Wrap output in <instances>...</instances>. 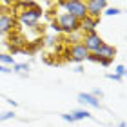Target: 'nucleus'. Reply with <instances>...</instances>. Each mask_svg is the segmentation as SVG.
Listing matches in <instances>:
<instances>
[{
    "mask_svg": "<svg viewBox=\"0 0 127 127\" xmlns=\"http://www.w3.org/2000/svg\"><path fill=\"white\" fill-rule=\"evenodd\" d=\"M18 20L22 26H26V27H34V26H38V20L42 18V15H44V11L40 5H36V7H29V9H22L18 11Z\"/></svg>",
    "mask_w": 127,
    "mask_h": 127,
    "instance_id": "f257e3e1",
    "label": "nucleus"
},
{
    "mask_svg": "<svg viewBox=\"0 0 127 127\" xmlns=\"http://www.w3.org/2000/svg\"><path fill=\"white\" fill-rule=\"evenodd\" d=\"M56 5H58V7H64V9H65V13L73 15L74 18H78V20H84L85 16H87L85 2H82V0H69V2H58Z\"/></svg>",
    "mask_w": 127,
    "mask_h": 127,
    "instance_id": "f03ea898",
    "label": "nucleus"
},
{
    "mask_svg": "<svg viewBox=\"0 0 127 127\" xmlns=\"http://www.w3.org/2000/svg\"><path fill=\"white\" fill-rule=\"evenodd\" d=\"M87 56H89V51L84 47L82 44H74V45H71V47H67L65 49V53H64V58L65 60H69V62H74V64H82V62H85L87 60Z\"/></svg>",
    "mask_w": 127,
    "mask_h": 127,
    "instance_id": "7ed1b4c3",
    "label": "nucleus"
},
{
    "mask_svg": "<svg viewBox=\"0 0 127 127\" xmlns=\"http://www.w3.org/2000/svg\"><path fill=\"white\" fill-rule=\"evenodd\" d=\"M56 22H58L62 33H65V34H73V33L80 31V20L74 18V16L69 15V13H62L58 18H56Z\"/></svg>",
    "mask_w": 127,
    "mask_h": 127,
    "instance_id": "20e7f679",
    "label": "nucleus"
},
{
    "mask_svg": "<svg viewBox=\"0 0 127 127\" xmlns=\"http://www.w3.org/2000/svg\"><path fill=\"white\" fill-rule=\"evenodd\" d=\"M80 44H82L84 47L89 51V53H96V51L100 49V47H102V45L105 44V42H103V40H102V36H100V34H98V33L95 31V33H87V34H84V36H82V40H80Z\"/></svg>",
    "mask_w": 127,
    "mask_h": 127,
    "instance_id": "39448f33",
    "label": "nucleus"
},
{
    "mask_svg": "<svg viewBox=\"0 0 127 127\" xmlns=\"http://www.w3.org/2000/svg\"><path fill=\"white\" fill-rule=\"evenodd\" d=\"M105 7H107L105 0H87V2H85L87 16H91V18H100V15L103 13Z\"/></svg>",
    "mask_w": 127,
    "mask_h": 127,
    "instance_id": "423d86ee",
    "label": "nucleus"
},
{
    "mask_svg": "<svg viewBox=\"0 0 127 127\" xmlns=\"http://www.w3.org/2000/svg\"><path fill=\"white\" fill-rule=\"evenodd\" d=\"M16 26V16L7 13V11H2L0 13V34H7L15 29Z\"/></svg>",
    "mask_w": 127,
    "mask_h": 127,
    "instance_id": "0eeeda50",
    "label": "nucleus"
},
{
    "mask_svg": "<svg viewBox=\"0 0 127 127\" xmlns=\"http://www.w3.org/2000/svg\"><path fill=\"white\" fill-rule=\"evenodd\" d=\"M98 24H100V18H91V16H85L84 20H80V31L84 34L87 33H95Z\"/></svg>",
    "mask_w": 127,
    "mask_h": 127,
    "instance_id": "6e6552de",
    "label": "nucleus"
},
{
    "mask_svg": "<svg viewBox=\"0 0 127 127\" xmlns=\"http://www.w3.org/2000/svg\"><path fill=\"white\" fill-rule=\"evenodd\" d=\"M78 102L84 103V105H89V107H95V109H100V100L95 98L91 93H80L78 95Z\"/></svg>",
    "mask_w": 127,
    "mask_h": 127,
    "instance_id": "1a4fd4ad",
    "label": "nucleus"
},
{
    "mask_svg": "<svg viewBox=\"0 0 127 127\" xmlns=\"http://www.w3.org/2000/svg\"><path fill=\"white\" fill-rule=\"evenodd\" d=\"M96 55L100 56V58H109V60H114V56H116V47H114V45H109V44H103L102 47L96 51Z\"/></svg>",
    "mask_w": 127,
    "mask_h": 127,
    "instance_id": "9d476101",
    "label": "nucleus"
},
{
    "mask_svg": "<svg viewBox=\"0 0 127 127\" xmlns=\"http://www.w3.org/2000/svg\"><path fill=\"white\" fill-rule=\"evenodd\" d=\"M42 45H44V40H42V38H36V40H33V42H27L26 47H22V53H29V55H33V53H36V51L42 47Z\"/></svg>",
    "mask_w": 127,
    "mask_h": 127,
    "instance_id": "9b49d317",
    "label": "nucleus"
},
{
    "mask_svg": "<svg viewBox=\"0 0 127 127\" xmlns=\"http://www.w3.org/2000/svg\"><path fill=\"white\" fill-rule=\"evenodd\" d=\"M71 116L74 118V122H78V120H85V118H93V114L89 111H85V109H76V111L71 113Z\"/></svg>",
    "mask_w": 127,
    "mask_h": 127,
    "instance_id": "f8f14e48",
    "label": "nucleus"
},
{
    "mask_svg": "<svg viewBox=\"0 0 127 127\" xmlns=\"http://www.w3.org/2000/svg\"><path fill=\"white\" fill-rule=\"evenodd\" d=\"M0 64L2 65H15V60H13V56L11 55H4V53H0Z\"/></svg>",
    "mask_w": 127,
    "mask_h": 127,
    "instance_id": "ddd939ff",
    "label": "nucleus"
},
{
    "mask_svg": "<svg viewBox=\"0 0 127 127\" xmlns=\"http://www.w3.org/2000/svg\"><path fill=\"white\" fill-rule=\"evenodd\" d=\"M11 71H15V73H26V71H29V64H15Z\"/></svg>",
    "mask_w": 127,
    "mask_h": 127,
    "instance_id": "4468645a",
    "label": "nucleus"
},
{
    "mask_svg": "<svg viewBox=\"0 0 127 127\" xmlns=\"http://www.w3.org/2000/svg\"><path fill=\"white\" fill-rule=\"evenodd\" d=\"M120 13H122V11H120L118 7H109L107 5V7L103 9V15H107V16H114V15H120Z\"/></svg>",
    "mask_w": 127,
    "mask_h": 127,
    "instance_id": "2eb2a0df",
    "label": "nucleus"
},
{
    "mask_svg": "<svg viewBox=\"0 0 127 127\" xmlns=\"http://www.w3.org/2000/svg\"><path fill=\"white\" fill-rule=\"evenodd\" d=\"M15 118V113L13 111H7V113H2L0 114V122H5V120H13Z\"/></svg>",
    "mask_w": 127,
    "mask_h": 127,
    "instance_id": "dca6fc26",
    "label": "nucleus"
},
{
    "mask_svg": "<svg viewBox=\"0 0 127 127\" xmlns=\"http://www.w3.org/2000/svg\"><path fill=\"white\" fill-rule=\"evenodd\" d=\"M114 74H118L120 78H124V76H125V65H124V64L116 65V73H114Z\"/></svg>",
    "mask_w": 127,
    "mask_h": 127,
    "instance_id": "f3484780",
    "label": "nucleus"
},
{
    "mask_svg": "<svg viewBox=\"0 0 127 127\" xmlns=\"http://www.w3.org/2000/svg\"><path fill=\"white\" fill-rule=\"evenodd\" d=\"M51 29H53L55 33H62V29H60V26H58V22H56V20L51 22Z\"/></svg>",
    "mask_w": 127,
    "mask_h": 127,
    "instance_id": "a211bd4d",
    "label": "nucleus"
},
{
    "mask_svg": "<svg viewBox=\"0 0 127 127\" xmlns=\"http://www.w3.org/2000/svg\"><path fill=\"white\" fill-rule=\"evenodd\" d=\"M0 73L9 74V73H13V71H11V67H7V65H2V64H0Z\"/></svg>",
    "mask_w": 127,
    "mask_h": 127,
    "instance_id": "6ab92c4d",
    "label": "nucleus"
},
{
    "mask_svg": "<svg viewBox=\"0 0 127 127\" xmlns=\"http://www.w3.org/2000/svg\"><path fill=\"white\" fill-rule=\"evenodd\" d=\"M7 47H9V51H11V55H15V53H20V47H15V45H11V44H7Z\"/></svg>",
    "mask_w": 127,
    "mask_h": 127,
    "instance_id": "aec40b11",
    "label": "nucleus"
},
{
    "mask_svg": "<svg viewBox=\"0 0 127 127\" xmlns=\"http://www.w3.org/2000/svg\"><path fill=\"white\" fill-rule=\"evenodd\" d=\"M100 64H102L103 67H109V65L113 64V60H109V58H102V60H100Z\"/></svg>",
    "mask_w": 127,
    "mask_h": 127,
    "instance_id": "412c9836",
    "label": "nucleus"
},
{
    "mask_svg": "<svg viewBox=\"0 0 127 127\" xmlns=\"http://www.w3.org/2000/svg\"><path fill=\"white\" fill-rule=\"evenodd\" d=\"M91 95H93L95 98H98V100H100V98L103 96V93H102V91H100V89H95V91H93V93H91Z\"/></svg>",
    "mask_w": 127,
    "mask_h": 127,
    "instance_id": "4be33fe9",
    "label": "nucleus"
},
{
    "mask_svg": "<svg viewBox=\"0 0 127 127\" xmlns=\"http://www.w3.org/2000/svg\"><path fill=\"white\" fill-rule=\"evenodd\" d=\"M62 118L65 120V122H69V124H74V118L71 116V114H62Z\"/></svg>",
    "mask_w": 127,
    "mask_h": 127,
    "instance_id": "5701e85b",
    "label": "nucleus"
},
{
    "mask_svg": "<svg viewBox=\"0 0 127 127\" xmlns=\"http://www.w3.org/2000/svg\"><path fill=\"white\" fill-rule=\"evenodd\" d=\"M107 78H109V80H114V82H120V80H122L118 74H107Z\"/></svg>",
    "mask_w": 127,
    "mask_h": 127,
    "instance_id": "b1692460",
    "label": "nucleus"
},
{
    "mask_svg": "<svg viewBox=\"0 0 127 127\" xmlns=\"http://www.w3.org/2000/svg\"><path fill=\"white\" fill-rule=\"evenodd\" d=\"M45 44L53 45V44H55V36H47V38H45Z\"/></svg>",
    "mask_w": 127,
    "mask_h": 127,
    "instance_id": "393cba45",
    "label": "nucleus"
},
{
    "mask_svg": "<svg viewBox=\"0 0 127 127\" xmlns=\"http://www.w3.org/2000/svg\"><path fill=\"white\" fill-rule=\"evenodd\" d=\"M7 103H9V105H13V107L18 105V103H16V100H7Z\"/></svg>",
    "mask_w": 127,
    "mask_h": 127,
    "instance_id": "a878e982",
    "label": "nucleus"
},
{
    "mask_svg": "<svg viewBox=\"0 0 127 127\" xmlns=\"http://www.w3.org/2000/svg\"><path fill=\"white\" fill-rule=\"evenodd\" d=\"M74 71H76V73H84V67H82V65H76V69H74Z\"/></svg>",
    "mask_w": 127,
    "mask_h": 127,
    "instance_id": "bb28decb",
    "label": "nucleus"
},
{
    "mask_svg": "<svg viewBox=\"0 0 127 127\" xmlns=\"http://www.w3.org/2000/svg\"><path fill=\"white\" fill-rule=\"evenodd\" d=\"M118 127H127V125H125V122H120V125H118Z\"/></svg>",
    "mask_w": 127,
    "mask_h": 127,
    "instance_id": "cd10ccee",
    "label": "nucleus"
},
{
    "mask_svg": "<svg viewBox=\"0 0 127 127\" xmlns=\"http://www.w3.org/2000/svg\"><path fill=\"white\" fill-rule=\"evenodd\" d=\"M0 13H2V11H0Z\"/></svg>",
    "mask_w": 127,
    "mask_h": 127,
    "instance_id": "c85d7f7f",
    "label": "nucleus"
}]
</instances>
